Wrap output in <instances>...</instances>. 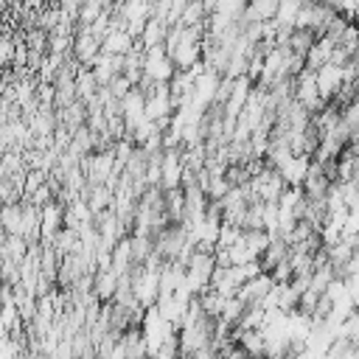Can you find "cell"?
<instances>
[{
  "label": "cell",
  "mask_w": 359,
  "mask_h": 359,
  "mask_svg": "<svg viewBox=\"0 0 359 359\" xmlns=\"http://www.w3.org/2000/svg\"><path fill=\"white\" fill-rule=\"evenodd\" d=\"M174 76V62L168 59L165 48H146L143 50V79H149L151 84H168Z\"/></svg>",
  "instance_id": "cell-1"
},
{
  "label": "cell",
  "mask_w": 359,
  "mask_h": 359,
  "mask_svg": "<svg viewBox=\"0 0 359 359\" xmlns=\"http://www.w3.org/2000/svg\"><path fill=\"white\" fill-rule=\"evenodd\" d=\"M146 95V121L157 123V121H165L174 115V107H171V93H168V84H154Z\"/></svg>",
  "instance_id": "cell-2"
},
{
  "label": "cell",
  "mask_w": 359,
  "mask_h": 359,
  "mask_svg": "<svg viewBox=\"0 0 359 359\" xmlns=\"http://www.w3.org/2000/svg\"><path fill=\"white\" fill-rule=\"evenodd\" d=\"M101 53V39L90 34V28H79V34L73 36V59L81 67H93V62Z\"/></svg>",
  "instance_id": "cell-3"
},
{
  "label": "cell",
  "mask_w": 359,
  "mask_h": 359,
  "mask_svg": "<svg viewBox=\"0 0 359 359\" xmlns=\"http://www.w3.org/2000/svg\"><path fill=\"white\" fill-rule=\"evenodd\" d=\"M269 289H272V278H269L266 272H261L258 278L241 283V286L236 289V297H238L244 306H261L264 297L269 294Z\"/></svg>",
  "instance_id": "cell-4"
},
{
  "label": "cell",
  "mask_w": 359,
  "mask_h": 359,
  "mask_svg": "<svg viewBox=\"0 0 359 359\" xmlns=\"http://www.w3.org/2000/svg\"><path fill=\"white\" fill-rule=\"evenodd\" d=\"M314 81H317V93H320V98L328 104L334 95H337V90L342 87V67H337V65H323L317 73H314Z\"/></svg>",
  "instance_id": "cell-5"
},
{
  "label": "cell",
  "mask_w": 359,
  "mask_h": 359,
  "mask_svg": "<svg viewBox=\"0 0 359 359\" xmlns=\"http://www.w3.org/2000/svg\"><path fill=\"white\" fill-rule=\"evenodd\" d=\"M309 163H311V157H306V154H292V157L278 168L283 185H286V188H300L303 180H306V174H309Z\"/></svg>",
  "instance_id": "cell-6"
},
{
  "label": "cell",
  "mask_w": 359,
  "mask_h": 359,
  "mask_svg": "<svg viewBox=\"0 0 359 359\" xmlns=\"http://www.w3.org/2000/svg\"><path fill=\"white\" fill-rule=\"evenodd\" d=\"M334 48H337V39H331V36L320 34V36L314 39V45L309 48V53H306V70L317 73L323 65H328V62H331Z\"/></svg>",
  "instance_id": "cell-7"
},
{
  "label": "cell",
  "mask_w": 359,
  "mask_h": 359,
  "mask_svg": "<svg viewBox=\"0 0 359 359\" xmlns=\"http://www.w3.org/2000/svg\"><path fill=\"white\" fill-rule=\"evenodd\" d=\"M275 11H278V3H275V0H261V3L244 6V14H241L238 20H241V22L264 25V22H272V20H275Z\"/></svg>",
  "instance_id": "cell-8"
},
{
  "label": "cell",
  "mask_w": 359,
  "mask_h": 359,
  "mask_svg": "<svg viewBox=\"0 0 359 359\" xmlns=\"http://www.w3.org/2000/svg\"><path fill=\"white\" fill-rule=\"evenodd\" d=\"M286 258H289V244H286L280 236H278V238H272V241H269V247H266V250L261 252V258H258L261 272H266V275H269V272H272L280 261H286Z\"/></svg>",
  "instance_id": "cell-9"
},
{
  "label": "cell",
  "mask_w": 359,
  "mask_h": 359,
  "mask_svg": "<svg viewBox=\"0 0 359 359\" xmlns=\"http://www.w3.org/2000/svg\"><path fill=\"white\" fill-rule=\"evenodd\" d=\"M115 286H118V278L112 275V269H98V272L93 275V297H95L98 303H112Z\"/></svg>",
  "instance_id": "cell-10"
},
{
  "label": "cell",
  "mask_w": 359,
  "mask_h": 359,
  "mask_svg": "<svg viewBox=\"0 0 359 359\" xmlns=\"http://www.w3.org/2000/svg\"><path fill=\"white\" fill-rule=\"evenodd\" d=\"M0 227L6 236H22V202L0 205Z\"/></svg>",
  "instance_id": "cell-11"
},
{
  "label": "cell",
  "mask_w": 359,
  "mask_h": 359,
  "mask_svg": "<svg viewBox=\"0 0 359 359\" xmlns=\"http://www.w3.org/2000/svg\"><path fill=\"white\" fill-rule=\"evenodd\" d=\"M132 36L126 31H109L104 39H101V53H109V56H126L132 50Z\"/></svg>",
  "instance_id": "cell-12"
},
{
  "label": "cell",
  "mask_w": 359,
  "mask_h": 359,
  "mask_svg": "<svg viewBox=\"0 0 359 359\" xmlns=\"http://www.w3.org/2000/svg\"><path fill=\"white\" fill-rule=\"evenodd\" d=\"M98 81H95V76H93V70L90 67H79V73H76V98L81 101V104H90L95 95H98Z\"/></svg>",
  "instance_id": "cell-13"
},
{
  "label": "cell",
  "mask_w": 359,
  "mask_h": 359,
  "mask_svg": "<svg viewBox=\"0 0 359 359\" xmlns=\"http://www.w3.org/2000/svg\"><path fill=\"white\" fill-rule=\"evenodd\" d=\"M165 34H168V25L163 20H157V17H149V22H146V28L140 34V45L143 48H157V45L165 42Z\"/></svg>",
  "instance_id": "cell-14"
},
{
  "label": "cell",
  "mask_w": 359,
  "mask_h": 359,
  "mask_svg": "<svg viewBox=\"0 0 359 359\" xmlns=\"http://www.w3.org/2000/svg\"><path fill=\"white\" fill-rule=\"evenodd\" d=\"M300 0H286V3H278V11H275V25L278 28H294V20H297V11H300Z\"/></svg>",
  "instance_id": "cell-15"
},
{
  "label": "cell",
  "mask_w": 359,
  "mask_h": 359,
  "mask_svg": "<svg viewBox=\"0 0 359 359\" xmlns=\"http://www.w3.org/2000/svg\"><path fill=\"white\" fill-rule=\"evenodd\" d=\"M269 236H266V230H241V244L255 255V258H261V252L269 247Z\"/></svg>",
  "instance_id": "cell-16"
},
{
  "label": "cell",
  "mask_w": 359,
  "mask_h": 359,
  "mask_svg": "<svg viewBox=\"0 0 359 359\" xmlns=\"http://www.w3.org/2000/svg\"><path fill=\"white\" fill-rule=\"evenodd\" d=\"M339 123L348 129V135H359V101H351L348 107L339 109Z\"/></svg>",
  "instance_id": "cell-17"
},
{
  "label": "cell",
  "mask_w": 359,
  "mask_h": 359,
  "mask_svg": "<svg viewBox=\"0 0 359 359\" xmlns=\"http://www.w3.org/2000/svg\"><path fill=\"white\" fill-rule=\"evenodd\" d=\"M241 238V230L238 227H233V224H227V222H222V227H219V241H216V247H233L236 241Z\"/></svg>",
  "instance_id": "cell-18"
},
{
  "label": "cell",
  "mask_w": 359,
  "mask_h": 359,
  "mask_svg": "<svg viewBox=\"0 0 359 359\" xmlns=\"http://www.w3.org/2000/svg\"><path fill=\"white\" fill-rule=\"evenodd\" d=\"M342 233H345V236H359V210H356V213H348Z\"/></svg>",
  "instance_id": "cell-19"
},
{
  "label": "cell",
  "mask_w": 359,
  "mask_h": 359,
  "mask_svg": "<svg viewBox=\"0 0 359 359\" xmlns=\"http://www.w3.org/2000/svg\"><path fill=\"white\" fill-rule=\"evenodd\" d=\"M188 359H216V353H213L210 348H205V351H196V353H191Z\"/></svg>",
  "instance_id": "cell-20"
}]
</instances>
